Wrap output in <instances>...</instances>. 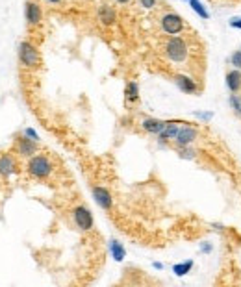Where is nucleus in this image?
<instances>
[{"mask_svg":"<svg viewBox=\"0 0 241 287\" xmlns=\"http://www.w3.org/2000/svg\"><path fill=\"white\" fill-rule=\"evenodd\" d=\"M24 135H26V137H30V139H34V141H39V134H37L34 128H26V130H24Z\"/></svg>","mask_w":241,"mask_h":287,"instance_id":"nucleus-24","label":"nucleus"},{"mask_svg":"<svg viewBox=\"0 0 241 287\" xmlns=\"http://www.w3.org/2000/svg\"><path fill=\"white\" fill-rule=\"evenodd\" d=\"M228 24H230V28L241 30V17H232L230 20H228Z\"/></svg>","mask_w":241,"mask_h":287,"instance_id":"nucleus-25","label":"nucleus"},{"mask_svg":"<svg viewBox=\"0 0 241 287\" xmlns=\"http://www.w3.org/2000/svg\"><path fill=\"white\" fill-rule=\"evenodd\" d=\"M15 148H17L19 156L32 157V156H36V152H37V141L26 137V135H22V137L17 139V143H15Z\"/></svg>","mask_w":241,"mask_h":287,"instance_id":"nucleus-9","label":"nucleus"},{"mask_svg":"<svg viewBox=\"0 0 241 287\" xmlns=\"http://www.w3.org/2000/svg\"><path fill=\"white\" fill-rule=\"evenodd\" d=\"M187 4H189V8L193 9L195 13H197L201 19H204V20H208V19H210V11L206 9V6H204L201 0H189Z\"/></svg>","mask_w":241,"mask_h":287,"instance_id":"nucleus-19","label":"nucleus"},{"mask_svg":"<svg viewBox=\"0 0 241 287\" xmlns=\"http://www.w3.org/2000/svg\"><path fill=\"white\" fill-rule=\"evenodd\" d=\"M124 98H126V102L139 100V83L138 82L126 83V87H124Z\"/></svg>","mask_w":241,"mask_h":287,"instance_id":"nucleus-18","label":"nucleus"},{"mask_svg":"<svg viewBox=\"0 0 241 287\" xmlns=\"http://www.w3.org/2000/svg\"><path fill=\"white\" fill-rule=\"evenodd\" d=\"M45 2H48V4H60L61 0H45Z\"/></svg>","mask_w":241,"mask_h":287,"instance_id":"nucleus-31","label":"nucleus"},{"mask_svg":"<svg viewBox=\"0 0 241 287\" xmlns=\"http://www.w3.org/2000/svg\"><path fill=\"white\" fill-rule=\"evenodd\" d=\"M178 122H173V120H167V124H165V128H163V132L158 135V143L163 147L167 141H175L176 137V134H178Z\"/></svg>","mask_w":241,"mask_h":287,"instance_id":"nucleus-14","label":"nucleus"},{"mask_svg":"<svg viewBox=\"0 0 241 287\" xmlns=\"http://www.w3.org/2000/svg\"><path fill=\"white\" fill-rule=\"evenodd\" d=\"M184 2H189V0H184Z\"/></svg>","mask_w":241,"mask_h":287,"instance_id":"nucleus-32","label":"nucleus"},{"mask_svg":"<svg viewBox=\"0 0 241 287\" xmlns=\"http://www.w3.org/2000/svg\"><path fill=\"white\" fill-rule=\"evenodd\" d=\"M19 59L26 69H37L41 65V54L36 46L28 41H22L19 45Z\"/></svg>","mask_w":241,"mask_h":287,"instance_id":"nucleus-3","label":"nucleus"},{"mask_svg":"<svg viewBox=\"0 0 241 287\" xmlns=\"http://www.w3.org/2000/svg\"><path fill=\"white\" fill-rule=\"evenodd\" d=\"M117 4H120V6H124V4H130V0H115Z\"/></svg>","mask_w":241,"mask_h":287,"instance_id":"nucleus-29","label":"nucleus"},{"mask_svg":"<svg viewBox=\"0 0 241 287\" xmlns=\"http://www.w3.org/2000/svg\"><path fill=\"white\" fill-rule=\"evenodd\" d=\"M110 254H111V258L115 259L117 263H120L122 259L126 258V250H124V247H122V243L117 239L110 241Z\"/></svg>","mask_w":241,"mask_h":287,"instance_id":"nucleus-16","label":"nucleus"},{"mask_svg":"<svg viewBox=\"0 0 241 287\" xmlns=\"http://www.w3.org/2000/svg\"><path fill=\"white\" fill-rule=\"evenodd\" d=\"M163 52H165L169 61H173V63H184L185 59H187V54H189V48H187V43H185L184 37L171 36L167 39Z\"/></svg>","mask_w":241,"mask_h":287,"instance_id":"nucleus-1","label":"nucleus"},{"mask_svg":"<svg viewBox=\"0 0 241 287\" xmlns=\"http://www.w3.org/2000/svg\"><path fill=\"white\" fill-rule=\"evenodd\" d=\"M91 193H93L95 202L99 204V208L106 210V211L113 208V196H111L110 189H106V187H102V185H95L91 189Z\"/></svg>","mask_w":241,"mask_h":287,"instance_id":"nucleus-7","label":"nucleus"},{"mask_svg":"<svg viewBox=\"0 0 241 287\" xmlns=\"http://www.w3.org/2000/svg\"><path fill=\"white\" fill-rule=\"evenodd\" d=\"M160 26H161V32L167 34V36H178V34L184 32L185 24H184V19L180 17L178 13L169 11V13H165V15L161 17Z\"/></svg>","mask_w":241,"mask_h":287,"instance_id":"nucleus-4","label":"nucleus"},{"mask_svg":"<svg viewBox=\"0 0 241 287\" xmlns=\"http://www.w3.org/2000/svg\"><path fill=\"white\" fill-rule=\"evenodd\" d=\"M167 120L161 119H154V117H147V119L141 120V128L145 130L147 134H152V135H160L163 128H165Z\"/></svg>","mask_w":241,"mask_h":287,"instance_id":"nucleus-12","label":"nucleus"},{"mask_svg":"<svg viewBox=\"0 0 241 287\" xmlns=\"http://www.w3.org/2000/svg\"><path fill=\"white\" fill-rule=\"evenodd\" d=\"M152 267H154V268H158V270H161V268H163V265H161V263H160V261H154V263H152Z\"/></svg>","mask_w":241,"mask_h":287,"instance_id":"nucleus-28","label":"nucleus"},{"mask_svg":"<svg viewBox=\"0 0 241 287\" xmlns=\"http://www.w3.org/2000/svg\"><path fill=\"white\" fill-rule=\"evenodd\" d=\"M193 265H195L193 259H185V261H180V263H175V265H173V272H175L178 278H182L191 272Z\"/></svg>","mask_w":241,"mask_h":287,"instance_id":"nucleus-17","label":"nucleus"},{"mask_svg":"<svg viewBox=\"0 0 241 287\" xmlns=\"http://www.w3.org/2000/svg\"><path fill=\"white\" fill-rule=\"evenodd\" d=\"M99 20H100L102 24H106V26H111L117 20L115 9L111 8V6H108V4H102L100 8H99Z\"/></svg>","mask_w":241,"mask_h":287,"instance_id":"nucleus-15","label":"nucleus"},{"mask_svg":"<svg viewBox=\"0 0 241 287\" xmlns=\"http://www.w3.org/2000/svg\"><path fill=\"white\" fill-rule=\"evenodd\" d=\"M17 161L11 154H2L0 156V174L4 178H9L11 174H17Z\"/></svg>","mask_w":241,"mask_h":287,"instance_id":"nucleus-11","label":"nucleus"},{"mask_svg":"<svg viewBox=\"0 0 241 287\" xmlns=\"http://www.w3.org/2000/svg\"><path fill=\"white\" fill-rule=\"evenodd\" d=\"M178 148V156L182 157V159H197V150H195L191 145H187V147H176Z\"/></svg>","mask_w":241,"mask_h":287,"instance_id":"nucleus-21","label":"nucleus"},{"mask_svg":"<svg viewBox=\"0 0 241 287\" xmlns=\"http://www.w3.org/2000/svg\"><path fill=\"white\" fill-rule=\"evenodd\" d=\"M139 4H141L145 9H152L154 6H156V0H139Z\"/></svg>","mask_w":241,"mask_h":287,"instance_id":"nucleus-26","label":"nucleus"},{"mask_svg":"<svg viewBox=\"0 0 241 287\" xmlns=\"http://www.w3.org/2000/svg\"><path fill=\"white\" fill-rule=\"evenodd\" d=\"M213 228H215V230H222L224 226H222V224H213Z\"/></svg>","mask_w":241,"mask_h":287,"instance_id":"nucleus-30","label":"nucleus"},{"mask_svg":"<svg viewBox=\"0 0 241 287\" xmlns=\"http://www.w3.org/2000/svg\"><path fill=\"white\" fill-rule=\"evenodd\" d=\"M193 117H197L202 122H210L213 119V111H193Z\"/></svg>","mask_w":241,"mask_h":287,"instance_id":"nucleus-22","label":"nucleus"},{"mask_svg":"<svg viewBox=\"0 0 241 287\" xmlns=\"http://www.w3.org/2000/svg\"><path fill=\"white\" fill-rule=\"evenodd\" d=\"M212 250H213V245H212V243H208V241L201 245V252H202V254H210Z\"/></svg>","mask_w":241,"mask_h":287,"instance_id":"nucleus-27","label":"nucleus"},{"mask_svg":"<svg viewBox=\"0 0 241 287\" xmlns=\"http://www.w3.org/2000/svg\"><path fill=\"white\" fill-rule=\"evenodd\" d=\"M228 104H230L232 111H234V115L241 119V96L238 93H230V96H228Z\"/></svg>","mask_w":241,"mask_h":287,"instance_id":"nucleus-20","label":"nucleus"},{"mask_svg":"<svg viewBox=\"0 0 241 287\" xmlns=\"http://www.w3.org/2000/svg\"><path fill=\"white\" fill-rule=\"evenodd\" d=\"M224 83L228 87L230 93H240L241 91V71L240 69H232L224 76Z\"/></svg>","mask_w":241,"mask_h":287,"instance_id":"nucleus-13","label":"nucleus"},{"mask_svg":"<svg viewBox=\"0 0 241 287\" xmlns=\"http://www.w3.org/2000/svg\"><path fill=\"white\" fill-rule=\"evenodd\" d=\"M173 80H175L176 87L182 93H185V95H195V93H199V83L195 82L191 76H187V74H175Z\"/></svg>","mask_w":241,"mask_h":287,"instance_id":"nucleus-8","label":"nucleus"},{"mask_svg":"<svg viewBox=\"0 0 241 287\" xmlns=\"http://www.w3.org/2000/svg\"><path fill=\"white\" fill-rule=\"evenodd\" d=\"M197 139H199V128L193 124H182L175 137V145L176 147H187V145H193Z\"/></svg>","mask_w":241,"mask_h":287,"instance_id":"nucleus-6","label":"nucleus"},{"mask_svg":"<svg viewBox=\"0 0 241 287\" xmlns=\"http://www.w3.org/2000/svg\"><path fill=\"white\" fill-rule=\"evenodd\" d=\"M230 65L234 69H240L241 71V48L240 50H236V52L230 56Z\"/></svg>","mask_w":241,"mask_h":287,"instance_id":"nucleus-23","label":"nucleus"},{"mask_svg":"<svg viewBox=\"0 0 241 287\" xmlns=\"http://www.w3.org/2000/svg\"><path fill=\"white\" fill-rule=\"evenodd\" d=\"M73 221L76 224V228L82 231H89L93 228V213L89 211V208H85V206H78V208H74L73 210Z\"/></svg>","mask_w":241,"mask_h":287,"instance_id":"nucleus-5","label":"nucleus"},{"mask_svg":"<svg viewBox=\"0 0 241 287\" xmlns=\"http://www.w3.org/2000/svg\"><path fill=\"white\" fill-rule=\"evenodd\" d=\"M52 161L48 159L43 154H36L28 159V174L37 178V180H43V178H48L50 172H52Z\"/></svg>","mask_w":241,"mask_h":287,"instance_id":"nucleus-2","label":"nucleus"},{"mask_svg":"<svg viewBox=\"0 0 241 287\" xmlns=\"http://www.w3.org/2000/svg\"><path fill=\"white\" fill-rule=\"evenodd\" d=\"M24 17H26L28 24L36 26L43 20V11H41V6L34 2V0H28L26 6H24Z\"/></svg>","mask_w":241,"mask_h":287,"instance_id":"nucleus-10","label":"nucleus"}]
</instances>
